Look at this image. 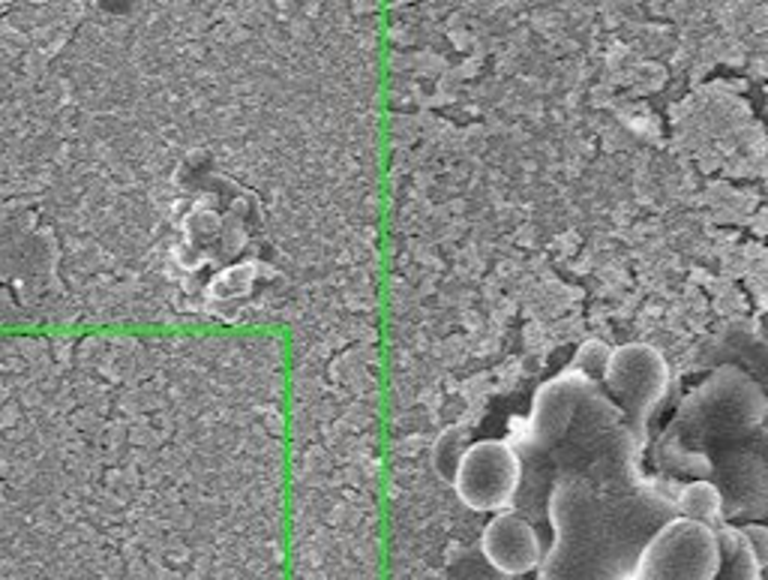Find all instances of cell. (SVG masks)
I'll use <instances>...</instances> for the list:
<instances>
[{
    "instance_id": "cell-8",
    "label": "cell",
    "mask_w": 768,
    "mask_h": 580,
    "mask_svg": "<svg viewBox=\"0 0 768 580\" xmlns=\"http://www.w3.org/2000/svg\"><path fill=\"white\" fill-rule=\"evenodd\" d=\"M481 554L498 575L522 578L541 568L546 547L532 520H525L517 511H501V515H493L484 527Z\"/></svg>"
},
{
    "instance_id": "cell-2",
    "label": "cell",
    "mask_w": 768,
    "mask_h": 580,
    "mask_svg": "<svg viewBox=\"0 0 768 580\" xmlns=\"http://www.w3.org/2000/svg\"><path fill=\"white\" fill-rule=\"evenodd\" d=\"M768 397L742 367L720 365L711 377L684 397L667 433L655 442L657 469L679 479H694L696 460L720 442L763 428Z\"/></svg>"
},
{
    "instance_id": "cell-11",
    "label": "cell",
    "mask_w": 768,
    "mask_h": 580,
    "mask_svg": "<svg viewBox=\"0 0 768 580\" xmlns=\"http://www.w3.org/2000/svg\"><path fill=\"white\" fill-rule=\"evenodd\" d=\"M609 349L604 341H585L577 353H573V358H570V370H580V373H585L589 379H595V382H600L604 379V373H607V365H609Z\"/></svg>"
},
{
    "instance_id": "cell-5",
    "label": "cell",
    "mask_w": 768,
    "mask_h": 580,
    "mask_svg": "<svg viewBox=\"0 0 768 580\" xmlns=\"http://www.w3.org/2000/svg\"><path fill=\"white\" fill-rule=\"evenodd\" d=\"M597 385L600 382L589 379L580 370H570V367H565L558 377L546 379L534 394L532 412L510 424L508 442L517 448L522 467H532L537 460H544L558 442L565 440L573 418Z\"/></svg>"
},
{
    "instance_id": "cell-10",
    "label": "cell",
    "mask_w": 768,
    "mask_h": 580,
    "mask_svg": "<svg viewBox=\"0 0 768 580\" xmlns=\"http://www.w3.org/2000/svg\"><path fill=\"white\" fill-rule=\"evenodd\" d=\"M720 571L715 580H763V568L751 554V547L742 539V532L735 523H720Z\"/></svg>"
},
{
    "instance_id": "cell-12",
    "label": "cell",
    "mask_w": 768,
    "mask_h": 580,
    "mask_svg": "<svg viewBox=\"0 0 768 580\" xmlns=\"http://www.w3.org/2000/svg\"><path fill=\"white\" fill-rule=\"evenodd\" d=\"M742 539L751 547V554L759 563V568L768 566V523H742L739 527Z\"/></svg>"
},
{
    "instance_id": "cell-3",
    "label": "cell",
    "mask_w": 768,
    "mask_h": 580,
    "mask_svg": "<svg viewBox=\"0 0 768 580\" xmlns=\"http://www.w3.org/2000/svg\"><path fill=\"white\" fill-rule=\"evenodd\" d=\"M694 479L715 481L723 493L727 523H768V428H754L708 448Z\"/></svg>"
},
{
    "instance_id": "cell-7",
    "label": "cell",
    "mask_w": 768,
    "mask_h": 580,
    "mask_svg": "<svg viewBox=\"0 0 768 580\" xmlns=\"http://www.w3.org/2000/svg\"><path fill=\"white\" fill-rule=\"evenodd\" d=\"M718 571V532L696 520L672 518L645 544L633 580H715Z\"/></svg>"
},
{
    "instance_id": "cell-13",
    "label": "cell",
    "mask_w": 768,
    "mask_h": 580,
    "mask_svg": "<svg viewBox=\"0 0 768 580\" xmlns=\"http://www.w3.org/2000/svg\"><path fill=\"white\" fill-rule=\"evenodd\" d=\"M763 580H768V566L763 568Z\"/></svg>"
},
{
    "instance_id": "cell-1",
    "label": "cell",
    "mask_w": 768,
    "mask_h": 580,
    "mask_svg": "<svg viewBox=\"0 0 768 580\" xmlns=\"http://www.w3.org/2000/svg\"><path fill=\"white\" fill-rule=\"evenodd\" d=\"M679 481L652 476L645 484H592L558 472L544 499L553 544L537 580H633L645 544L676 511Z\"/></svg>"
},
{
    "instance_id": "cell-6",
    "label": "cell",
    "mask_w": 768,
    "mask_h": 580,
    "mask_svg": "<svg viewBox=\"0 0 768 580\" xmlns=\"http://www.w3.org/2000/svg\"><path fill=\"white\" fill-rule=\"evenodd\" d=\"M450 484L459 503L478 515L513 511L522 488V460L508 440H478L462 448Z\"/></svg>"
},
{
    "instance_id": "cell-9",
    "label": "cell",
    "mask_w": 768,
    "mask_h": 580,
    "mask_svg": "<svg viewBox=\"0 0 768 580\" xmlns=\"http://www.w3.org/2000/svg\"><path fill=\"white\" fill-rule=\"evenodd\" d=\"M676 511H679V518L706 523L711 530H718L720 523H727V515H723V493H720V488L715 481L708 479H691L684 481V484H679Z\"/></svg>"
},
{
    "instance_id": "cell-4",
    "label": "cell",
    "mask_w": 768,
    "mask_h": 580,
    "mask_svg": "<svg viewBox=\"0 0 768 580\" xmlns=\"http://www.w3.org/2000/svg\"><path fill=\"white\" fill-rule=\"evenodd\" d=\"M604 392L616 400L633 436L648 445L652 418L669 392V365L652 343H621L609 353Z\"/></svg>"
}]
</instances>
